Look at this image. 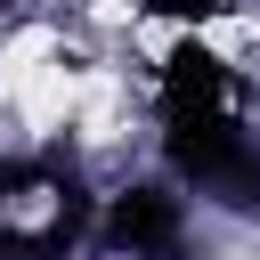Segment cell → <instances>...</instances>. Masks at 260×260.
Segmentation results:
<instances>
[{
    "label": "cell",
    "mask_w": 260,
    "mask_h": 260,
    "mask_svg": "<svg viewBox=\"0 0 260 260\" xmlns=\"http://www.w3.org/2000/svg\"><path fill=\"white\" fill-rule=\"evenodd\" d=\"M89 228V195L49 162H0V260H65Z\"/></svg>",
    "instance_id": "obj_1"
},
{
    "label": "cell",
    "mask_w": 260,
    "mask_h": 260,
    "mask_svg": "<svg viewBox=\"0 0 260 260\" xmlns=\"http://www.w3.org/2000/svg\"><path fill=\"white\" fill-rule=\"evenodd\" d=\"M162 122H171L162 146H171L179 179H195L228 211H260V138H244L236 106H219V114H162Z\"/></svg>",
    "instance_id": "obj_2"
},
{
    "label": "cell",
    "mask_w": 260,
    "mask_h": 260,
    "mask_svg": "<svg viewBox=\"0 0 260 260\" xmlns=\"http://www.w3.org/2000/svg\"><path fill=\"white\" fill-rule=\"evenodd\" d=\"M106 236L130 260H187V219H179V195L162 187H122L106 211Z\"/></svg>",
    "instance_id": "obj_3"
},
{
    "label": "cell",
    "mask_w": 260,
    "mask_h": 260,
    "mask_svg": "<svg viewBox=\"0 0 260 260\" xmlns=\"http://www.w3.org/2000/svg\"><path fill=\"white\" fill-rule=\"evenodd\" d=\"M219 106H236V81H228V65L211 57V49H171L162 57V114H219Z\"/></svg>",
    "instance_id": "obj_4"
},
{
    "label": "cell",
    "mask_w": 260,
    "mask_h": 260,
    "mask_svg": "<svg viewBox=\"0 0 260 260\" xmlns=\"http://www.w3.org/2000/svg\"><path fill=\"white\" fill-rule=\"evenodd\" d=\"M146 8H171V16H211L219 0H146Z\"/></svg>",
    "instance_id": "obj_5"
}]
</instances>
